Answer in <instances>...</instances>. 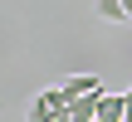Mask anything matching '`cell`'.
Returning a JSON list of instances; mask_svg holds the SVG:
<instances>
[{"instance_id": "obj_1", "label": "cell", "mask_w": 132, "mask_h": 122, "mask_svg": "<svg viewBox=\"0 0 132 122\" xmlns=\"http://www.w3.org/2000/svg\"><path fill=\"white\" fill-rule=\"evenodd\" d=\"M69 112V93L64 88H44V93H34V103H29V122H59Z\"/></svg>"}, {"instance_id": "obj_2", "label": "cell", "mask_w": 132, "mask_h": 122, "mask_svg": "<svg viewBox=\"0 0 132 122\" xmlns=\"http://www.w3.org/2000/svg\"><path fill=\"white\" fill-rule=\"evenodd\" d=\"M59 88H64V93H69V103H73V98H93V93H108V88H103V78H98V73H73V78H64V83H59Z\"/></svg>"}, {"instance_id": "obj_3", "label": "cell", "mask_w": 132, "mask_h": 122, "mask_svg": "<svg viewBox=\"0 0 132 122\" xmlns=\"http://www.w3.org/2000/svg\"><path fill=\"white\" fill-rule=\"evenodd\" d=\"M98 103H103V93H93V98H73L69 112H64L59 122H98Z\"/></svg>"}, {"instance_id": "obj_4", "label": "cell", "mask_w": 132, "mask_h": 122, "mask_svg": "<svg viewBox=\"0 0 132 122\" xmlns=\"http://www.w3.org/2000/svg\"><path fill=\"white\" fill-rule=\"evenodd\" d=\"M93 5H98V20H108V24H127L122 0H93Z\"/></svg>"}]
</instances>
